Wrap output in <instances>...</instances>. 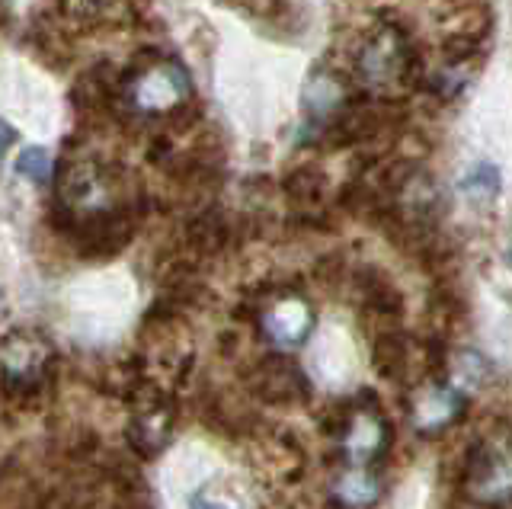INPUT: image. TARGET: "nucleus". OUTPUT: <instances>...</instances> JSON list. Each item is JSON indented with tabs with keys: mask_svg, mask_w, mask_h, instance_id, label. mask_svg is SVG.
I'll list each match as a JSON object with an SVG mask.
<instances>
[{
	"mask_svg": "<svg viewBox=\"0 0 512 509\" xmlns=\"http://www.w3.org/2000/svg\"><path fill=\"white\" fill-rule=\"evenodd\" d=\"M468 493L484 506H503L512 500V445H480L468 471Z\"/></svg>",
	"mask_w": 512,
	"mask_h": 509,
	"instance_id": "f257e3e1",
	"label": "nucleus"
},
{
	"mask_svg": "<svg viewBox=\"0 0 512 509\" xmlns=\"http://www.w3.org/2000/svg\"><path fill=\"white\" fill-rule=\"evenodd\" d=\"M346 458L352 465H368L388 445V426L375 413H359L346 429Z\"/></svg>",
	"mask_w": 512,
	"mask_h": 509,
	"instance_id": "f03ea898",
	"label": "nucleus"
},
{
	"mask_svg": "<svg viewBox=\"0 0 512 509\" xmlns=\"http://www.w3.org/2000/svg\"><path fill=\"white\" fill-rule=\"evenodd\" d=\"M400 71H404V49H400L397 36H381L378 42H372L362 55V74L372 84H384V81H397Z\"/></svg>",
	"mask_w": 512,
	"mask_h": 509,
	"instance_id": "7ed1b4c3",
	"label": "nucleus"
},
{
	"mask_svg": "<svg viewBox=\"0 0 512 509\" xmlns=\"http://www.w3.org/2000/svg\"><path fill=\"white\" fill-rule=\"evenodd\" d=\"M266 330L269 337L282 343V346H295L308 337L311 330V311L301 301H282L279 308H272V314L266 317Z\"/></svg>",
	"mask_w": 512,
	"mask_h": 509,
	"instance_id": "20e7f679",
	"label": "nucleus"
},
{
	"mask_svg": "<svg viewBox=\"0 0 512 509\" xmlns=\"http://www.w3.org/2000/svg\"><path fill=\"white\" fill-rule=\"evenodd\" d=\"M461 410V397L448 388H429L423 394V401L416 404V426L423 433H436V429H445L458 417Z\"/></svg>",
	"mask_w": 512,
	"mask_h": 509,
	"instance_id": "39448f33",
	"label": "nucleus"
},
{
	"mask_svg": "<svg viewBox=\"0 0 512 509\" xmlns=\"http://www.w3.org/2000/svg\"><path fill=\"white\" fill-rule=\"evenodd\" d=\"M336 493L346 506H372L378 500V481L368 471L356 468V471H346L340 481H336Z\"/></svg>",
	"mask_w": 512,
	"mask_h": 509,
	"instance_id": "423d86ee",
	"label": "nucleus"
},
{
	"mask_svg": "<svg viewBox=\"0 0 512 509\" xmlns=\"http://www.w3.org/2000/svg\"><path fill=\"white\" fill-rule=\"evenodd\" d=\"M496 170L493 167H480V170H474L471 177H468V183H464V189L474 196V193H484V199H490L493 193H496Z\"/></svg>",
	"mask_w": 512,
	"mask_h": 509,
	"instance_id": "0eeeda50",
	"label": "nucleus"
},
{
	"mask_svg": "<svg viewBox=\"0 0 512 509\" xmlns=\"http://www.w3.org/2000/svg\"><path fill=\"white\" fill-rule=\"evenodd\" d=\"M20 170L32 180H45V170H48V154L42 148H32L20 157Z\"/></svg>",
	"mask_w": 512,
	"mask_h": 509,
	"instance_id": "6e6552de",
	"label": "nucleus"
},
{
	"mask_svg": "<svg viewBox=\"0 0 512 509\" xmlns=\"http://www.w3.org/2000/svg\"><path fill=\"white\" fill-rule=\"evenodd\" d=\"M189 509H237V506L221 503V500H212V497H205V493H196V497L189 500Z\"/></svg>",
	"mask_w": 512,
	"mask_h": 509,
	"instance_id": "1a4fd4ad",
	"label": "nucleus"
},
{
	"mask_svg": "<svg viewBox=\"0 0 512 509\" xmlns=\"http://www.w3.org/2000/svg\"><path fill=\"white\" fill-rule=\"evenodd\" d=\"M10 138H13V132L7 129V125H4V122H0V157H4V151L10 148V145H7V141H10Z\"/></svg>",
	"mask_w": 512,
	"mask_h": 509,
	"instance_id": "9d476101",
	"label": "nucleus"
}]
</instances>
